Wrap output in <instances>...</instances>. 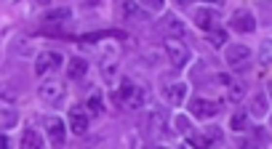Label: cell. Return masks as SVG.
<instances>
[{"instance_id":"cell-1","label":"cell","mask_w":272,"mask_h":149,"mask_svg":"<svg viewBox=\"0 0 272 149\" xmlns=\"http://www.w3.org/2000/svg\"><path fill=\"white\" fill-rule=\"evenodd\" d=\"M166 54H168V61H171L176 70L187 67V61H190V48H187L184 43H179L176 37H166Z\"/></svg>"},{"instance_id":"cell-2","label":"cell","mask_w":272,"mask_h":149,"mask_svg":"<svg viewBox=\"0 0 272 149\" xmlns=\"http://www.w3.org/2000/svg\"><path fill=\"white\" fill-rule=\"evenodd\" d=\"M38 96H40V101L54 107L64 99V85L59 80H45V83H40V88H38Z\"/></svg>"},{"instance_id":"cell-3","label":"cell","mask_w":272,"mask_h":149,"mask_svg":"<svg viewBox=\"0 0 272 149\" xmlns=\"http://www.w3.org/2000/svg\"><path fill=\"white\" fill-rule=\"evenodd\" d=\"M190 114H195L197 120H211L219 114V104L211 99H200V96H197V99L190 101Z\"/></svg>"},{"instance_id":"cell-4","label":"cell","mask_w":272,"mask_h":149,"mask_svg":"<svg viewBox=\"0 0 272 149\" xmlns=\"http://www.w3.org/2000/svg\"><path fill=\"white\" fill-rule=\"evenodd\" d=\"M61 64H64V59H61L59 51H43V54L35 59V72L38 74H45V72H51V70H59Z\"/></svg>"},{"instance_id":"cell-5","label":"cell","mask_w":272,"mask_h":149,"mask_svg":"<svg viewBox=\"0 0 272 149\" xmlns=\"http://www.w3.org/2000/svg\"><path fill=\"white\" fill-rule=\"evenodd\" d=\"M163 99H166L168 107H181L187 99V85L184 83H166L163 85Z\"/></svg>"},{"instance_id":"cell-6","label":"cell","mask_w":272,"mask_h":149,"mask_svg":"<svg viewBox=\"0 0 272 149\" xmlns=\"http://www.w3.org/2000/svg\"><path fill=\"white\" fill-rule=\"evenodd\" d=\"M230 27H232L235 32H243V35H248V32L256 30V19H253L251 11H235V14H232Z\"/></svg>"},{"instance_id":"cell-7","label":"cell","mask_w":272,"mask_h":149,"mask_svg":"<svg viewBox=\"0 0 272 149\" xmlns=\"http://www.w3.org/2000/svg\"><path fill=\"white\" fill-rule=\"evenodd\" d=\"M192 19L200 30H216V21H219V11H211V8H195L192 11Z\"/></svg>"},{"instance_id":"cell-8","label":"cell","mask_w":272,"mask_h":149,"mask_svg":"<svg viewBox=\"0 0 272 149\" xmlns=\"http://www.w3.org/2000/svg\"><path fill=\"white\" fill-rule=\"evenodd\" d=\"M144 130H147V136H160V133H166L168 130V125H166V114H163L160 110H155V112H150L147 114V123H144Z\"/></svg>"},{"instance_id":"cell-9","label":"cell","mask_w":272,"mask_h":149,"mask_svg":"<svg viewBox=\"0 0 272 149\" xmlns=\"http://www.w3.org/2000/svg\"><path fill=\"white\" fill-rule=\"evenodd\" d=\"M45 130H48V139L54 147H61L64 144V136H67V128L59 117H48L45 120Z\"/></svg>"},{"instance_id":"cell-10","label":"cell","mask_w":272,"mask_h":149,"mask_svg":"<svg viewBox=\"0 0 272 149\" xmlns=\"http://www.w3.org/2000/svg\"><path fill=\"white\" fill-rule=\"evenodd\" d=\"M227 64H232V67H240V64H246L248 59H251V48H248V45H230V48H227Z\"/></svg>"},{"instance_id":"cell-11","label":"cell","mask_w":272,"mask_h":149,"mask_svg":"<svg viewBox=\"0 0 272 149\" xmlns=\"http://www.w3.org/2000/svg\"><path fill=\"white\" fill-rule=\"evenodd\" d=\"M70 130L78 136H83L88 130V114L80 110V107H72L70 110Z\"/></svg>"},{"instance_id":"cell-12","label":"cell","mask_w":272,"mask_h":149,"mask_svg":"<svg viewBox=\"0 0 272 149\" xmlns=\"http://www.w3.org/2000/svg\"><path fill=\"white\" fill-rule=\"evenodd\" d=\"M163 32H166L168 37H181L187 32V27H184V21H181L179 16L168 14V16H163Z\"/></svg>"},{"instance_id":"cell-13","label":"cell","mask_w":272,"mask_h":149,"mask_svg":"<svg viewBox=\"0 0 272 149\" xmlns=\"http://www.w3.org/2000/svg\"><path fill=\"white\" fill-rule=\"evenodd\" d=\"M16 120H19V112H16L14 104H0V128H14Z\"/></svg>"},{"instance_id":"cell-14","label":"cell","mask_w":272,"mask_h":149,"mask_svg":"<svg viewBox=\"0 0 272 149\" xmlns=\"http://www.w3.org/2000/svg\"><path fill=\"white\" fill-rule=\"evenodd\" d=\"M123 16H126V21H144L147 11H141L134 0H126V3H123Z\"/></svg>"},{"instance_id":"cell-15","label":"cell","mask_w":272,"mask_h":149,"mask_svg":"<svg viewBox=\"0 0 272 149\" xmlns=\"http://www.w3.org/2000/svg\"><path fill=\"white\" fill-rule=\"evenodd\" d=\"M86 72H88V61H86V59H80V56H75V59L70 61V67H67V74H70L72 80L83 77Z\"/></svg>"},{"instance_id":"cell-16","label":"cell","mask_w":272,"mask_h":149,"mask_svg":"<svg viewBox=\"0 0 272 149\" xmlns=\"http://www.w3.org/2000/svg\"><path fill=\"white\" fill-rule=\"evenodd\" d=\"M147 99H150V93H147V88H136V93L128 99V110H139V107H144L147 104Z\"/></svg>"},{"instance_id":"cell-17","label":"cell","mask_w":272,"mask_h":149,"mask_svg":"<svg viewBox=\"0 0 272 149\" xmlns=\"http://www.w3.org/2000/svg\"><path fill=\"white\" fill-rule=\"evenodd\" d=\"M230 128H232V130H246V128H248V114L243 112V110H237V112L230 117Z\"/></svg>"},{"instance_id":"cell-18","label":"cell","mask_w":272,"mask_h":149,"mask_svg":"<svg viewBox=\"0 0 272 149\" xmlns=\"http://www.w3.org/2000/svg\"><path fill=\"white\" fill-rule=\"evenodd\" d=\"M21 147H43V139L32 128H27L24 133H21Z\"/></svg>"},{"instance_id":"cell-19","label":"cell","mask_w":272,"mask_h":149,"mask_svg":"<svg viewBox=\"0 0 272 149\" xmlns=\"http://www.w3.org/2000/svg\"><path fill=\"white\" fill-rule=\"evenodd\" d=\"M67 19H72V11L70 8H54V11L45 14V21H67Z\"/></svg>"},{"instance_id":"cell-20","label":"cell","mask_w":272,"mask_h":149,"mask_svg":"<svg viewBox=\"0 0 272 149\" xmlns=\"http://www.w3.org/2000/svg\"><path fill=\"white\" fill-rule=\"evenodd\" d=\"M174 125H176V130L181 136H192V130H195V125H192L190 117H184V114H179V117L174 120Z\"/></svg>"},{"instance_id":"cell-21","label":"cell","mask_w":272,"mask_h":149,"mask_svg":"<svg viewBox=\"0 0 272 149\" xmlns=\"http://www.w3.org/2000/svg\"><path fill=\"white\" fill-rule=\"evenodd\" d=\"M251 112H253V117H264V114H267V99H264L262 93H259V96H253Z\"/></svg>"},{"instance_id":"cell-22","label":"cell","mask_w":272,"mask_h":149,"mask_svg":"<svg viewBox=\"0 0 272 149\" xmlns=\"http://www.w3.org/2000/svg\"><path fill=\"white\" fill-rule=\"evenodd\" d=\"M136 88H139V85H134L131 80H126V83H123V88L117 91V101H126V104H128V99L136 93Z\"/></svg>"},{"instance_id":"cell-23","label":"cell","mask_w":272,"mask_h":149,"mask_svg":"<svg viewBox=\"0 0 272 149\" xmlns=\"http://www.w3.org/2000/svg\"><path fill=\"white\" fill-rule=\"evenodd\" d=\"M141 8L150 11V14H160L163 8H166V0H139Z\"/></svg>"},{"instance_id":"cell-24","label":"cell","mask_w":272,"mask_h":149,"mask_svg":"<svg viewBox=\"0 0 272 149\" xmlns=\"http://www.w3.org/2000/svg\"><path fill=\"white\" fill-rule=\"evenodd\" d=\"M0 104H16V91L11 85H0Z\"/></svg>"},{"instance_id":"cell-25","label":"cell","mask_w":272,"mask_h":149,"mask_svg":"<svg viewBox=\"0 0 272 149\" xmlns=\"http://www.w3.org/2000/svg\"><path fill=\"white\" fill-rule=\"evenodd\" d=\"M88 110H91V114H101L104 112V107H101V96L99 93H94L88 99Z\"/></svg>"},{"instance_id":"cell-26","label":"cell","mask_w":272,"mask_h":149,"mask_svg":"<svg viewBox=\"0 0 272 149\" xmlns=\"http://www.w3.org/2000/svg\"><path fill=\"white\" fill-rule=\"evenodd\" d=\"M200 144H222V133H219V130H208V133L206 136H203V139H200Z\"/></svg>"},{"instance_id":"cell-27","label":"cell","mask_w":272,"mask_h":149,"mask_svg":"<svg viewBox=\"0 0 272 149\" xmlns=\"http://www.w3.org/2000/svg\"><path fill=\"white\" fill-rule=\"evenodd\" d=\"M243 91H246V88H243V83H237V80H235V83H230V99L232 101H240L243 99Z\"/></svg>"},{"instance_id":"cell-28","label":"cell","mask_w":272,"mask_h":149,"mask_svg":"<svg viewBox=\"0 0 272 149\" xmlns=\"http://www.w3.org/2000/svg\"><path fill=\"white\" fill-rule=\"evenodd\" d=\"M208 40H211V45H214V48H222V45H224V32L211 30V32H208Z\"/></svg>"},{"instance_id":"cell-29","label":"cell","mask_w":272,"mask_h":149,"mask_svg":"<svg viewBox=\"0 0 272 149\" xmlns=\"http://www.w3.org/2000/svg\"><path fill=\"white\" fill-rule=\"evenodd\" d=\"M270 59H272V43L267 40V43H264V51H262V64H270Z\"/></svg>"},{"instance_id":"cell-30","label":"cell","mask_w":272,"mask_h":149,"mask_svg":"<svg viewBox=\"0 0 272 149\" xmlns=\"http://www.w3.org/2000/svg\"><path fill=\"white\" fill-rule=\"evenodd\" d=\"M0 147H8V136H0Z\"/></svg>"},{"instance_id":"cell-31","label":"cell","mask_w":272,"mask_h":149,"mask_svg":"<svg viewBox=\"0 0 272 149\" xmlns=\"http://www.w3.org/2000/svg\"><path fill=\"white\" fill-rule=\"evenodd\" d=\"M176 3H179V5H190V0H176Z\"/></svg>"},{"instance_id":"cell-32","label":"cell","mask_w":272,"mask_h":149,"mask_svg":"<svg viewBox=\"0 0 272 149\" xmlns=\"http://www.w3.org/2000/svg\"><path fill=\"white\" fill-rule=\"evenodd\" d=\"M208 3H216V5H222V3H224V0H208Z\"/></svg>"},{"instance_id":"cell-33","label":"cell","mask_w":272,"mask_h":149,"mask_svg":"<svg viewBox=\"0 0 272 149\" xmlns=\"http://www.w3.org/2000/svg\"><path fill=\"white\" fill-rule=\"evenodd\" d=\"M270 99H272V83H270Z\"/></svg>"}]
</instances>
